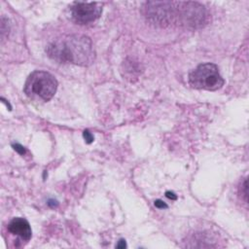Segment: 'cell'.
Returning a JSON list of instances; mask_svg holds the SVG:
<instances>
[{"mask_svg":"<svg viewBox=\"0 0 249 249\" xmlns=\"http://www.w3.org/2000/svg\"><path fill=\"white\" fill-rule=\"evenodd\" d=\"M46 53L52 60L60 63H72L89 66L95 61V52L90 37L85 35H65L49 44Z\"/></svg>","mask_w":249,"mask_h":249,"instance_id":"6da1fadb","label":"cell"},{"mask_svg":"<svg viewBox=\"0 0 249 249\" xmlns=\"http://www.w3.org/2000/svg\"><path fill=\"white\" fill-rule=\"evenodd\" d=\"M58 89V81L51 73L46 71H34L28 76L24 85V93L28 97L37 95L45 101L55 95Z\"/></svg>","mask_w":249,"mask_h":249,"instance_id":"7a4b0ae2","label":"cell"},{"mask_svg":"<svg viewBox=\"0 0 249 249\" xmlns=\"http://www.w3.org/2000/svg\"><path fill=\"white\" fill-rule=\"evenodd\" d=\"M189 83L195 89L217 91L224 86V79L219 73L216 64L203 63L189 74Z\"/></svg>","mask_w":249,"mask_h":249,"instance_id":"3957f363","label":"cell"},{"mask_svg":"<svg viewBox=\"0 0 249 249\" xmlns=\"http://www.w3.org/2000/svg\"><path fill=\"white\" fill-rule=\"evenodd\" d=\"M102 6L103 4L99 2H75L71 7V16L79 24L93 23L101 16Z\"/></svg>","mask_w":249,"mask_h":249,"instance_id":"277c9868","label":"cell"},{"mask_svg":"<svg viewBox=\"0 0 249 249\" xmlns=\"http://www.w3.org/2000/svg\"><path fill=\"white\" fill-rule=\"evenodd\" d=\"M8 231L12 235L18 236L26 241H28L32 236V231H31L30 225L28 220L21 218V217H17L10 221Z\"/></svg>","mask_w":249,"mask_h":249,"instance_id":"5b68a950","label":"cell"},{"mask_svg":"<svg viewBox=\"0 0 249 249\" xmlns=\"http://www.w3.org/2000/svg\"><path fill=\"white\" fill-rule=\"evenodd\" d=\"M83 136H84V138H85L86 142L89 143V144H90V143H92L93 141V139H95V138H93V134H91V132H89L88 130H84Z\"/></svg>","mask_w":249,"mask_h":249,"instance_id":"8992f818","label":"cell"},{"mask_svg":"<svg viewBox=\"0 0 249 249\" xmlns=\"http://www.w3.org/2000/svg\"><path fill=\"white\" fill-rule=\"evenodd\" d=\"M13 148H14L15 151H17L19 154H21V155H23L24 153H26V149H24V147L21 146V144H18V143L13 144Z\"/></svg>","mask_w":249,"mask_h":249,"instance_id":"52a82bcc","label":"cell"},{"mask_svg":"<svg viewBox=\"0 0 249 249\" xmlns=\"http://www.w3.org/2000/svg\"><path fill=\"white\" fill-rule=\"evenodd\" d=\"M155 206L160 209H164V208H167L168 206H167V204L166 203H164L162 201H161V199H157L156 201H155Z\"/></svg>","mask_w":249,"mask_h":249,"instance_id":"ba28073f","label":"cell"},{"mask_svg":"<svg viewBox=\"0 0 249 249\" xmlns=\"http://www.w3.org/2000/svg\"><path fill=\"white\" fill-rule=\"evenodd\" d=\"M166 198H168L169 199H172V201H176L177 199V196L173 193V192L167 191L166 193Z\"/></svg>","mask_w":249,"mask_h":249,"instance_id":"9c48e42d","label":"cell"},{"mask_svg":"<svg viewBox=\"0 0 249 249\" xmlns=\"http://www.w3.org/2000/svg\"><path fill=\"white\" fill-rule=\"evenodd\" d=\"M116 247H117V248H126V247H127L126 240H120L119 242H118L117 245H116Z\"/></svg>","mask_w":249,"mask_h":249,"instance_id":"30bf717a","label":"cell"},{"mask_svg":"<svg viewBox=\"0 0 249 249\" xmlns=\"http://www.w3.org/2000/svg\"><path fill=\"white\" fill-rule=\"evenodd\" d=\"M55 201H49V203H48V204H49V205H50V206H54V205H56V204H58V203H55Z\"/></svg>","mask_w":249,"mask_h":249,"instance_id":"8fae6325","label":"cell"}]
</instances>
